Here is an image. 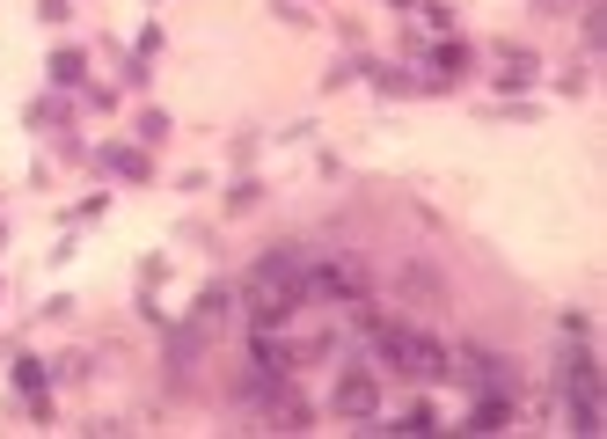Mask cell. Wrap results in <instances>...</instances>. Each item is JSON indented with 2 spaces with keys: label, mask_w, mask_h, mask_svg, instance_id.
<instances>
[{
  "label": "cell",
  "mask_w": 607,
  "mask_h": 439,
  "mask_svg": "<svg viewBox=\"0 0 607 439\" xmlns=\"http://www.w3.org/2000/svg\"><path fill=\"white\" fill-rule=\"evenodd\" d=\"M337 410H352V418H366V410H373V381H366V374H352V381L337 388Z\"/></svg>",
  "instance_id": "obj_1"
}]
</instances>
